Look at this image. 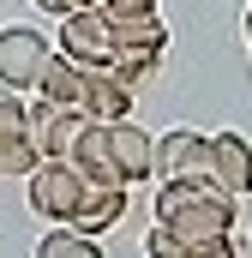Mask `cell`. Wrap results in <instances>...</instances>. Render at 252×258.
I'll return each mask as SVG.
<instances>
[{"mask_svg":"<svg viewBox=\"0 0 252 258\" xmlns=\"http://www.w3.org/2000/svg\"><path fill=\"white\" fill-rule=\"evenodd\" d=\"M156 228H168L174 240L234 234V198L198 180H156Z\"/></svg>","mask_w":252,"mask_h":258,"instance_id":"obj_1","label":"cell"},{"mask_svg":"<svg viewBox=\"0 0 252 258\" xmlns=\"http://www.w3.org/2000/svg\"><path fill=\"white\" fill-rule=\"evenodd\" d=\"M24 198H30V210H36L42 222L72 228L78 210H84V198H90V180L72 168V156H54V162H36V168L24 174Z\"/></svg>","mask_w":252,"mask_h":258,"instance_id":"obj_2","label":"cell"},{"mask_svg":"<svg viewBox=\"0 0 252 258\" xmlns=\"http://www.w3.org/2000/svg\"><path fill=\"white\" fill-rule=\"evenodd\" d=\"M168 54V24H162V12H150V18H114V60L108 72L120 78V84H144L156 66Z\"/></svg>","mask_w":252,"mask_h":258,"instance_id":"obj_3","label":"cell"},{"mask_svg":"<svg viewBox=\"0 0 252 258\" xmlns=\"http://www.w3.org/2000/svg\"><path fill=\"white\" fill-rule=\"evenodd\" d=\"M48 60H54L48 30H36V24H6L0 30V84L6 90H36Z\"/></svg>","mask_w":252,"mask_h":258,"instance_id":"obj_4","label":"cell"},{"mask_svg":"<svg viewBox=\"0 0 252 258\" xmlns=\"http://www.w3.org/2000/svg\"><path fill=\"white\" fill-rule=\"evenodd\" d=\"M54 24H60L54 30V48H60L66 60H78V66H108L114 60V18L102 6H78V12H66Z\"/></svg>","mask_w":252,"mask_h":258,"instance_id":"obj_5","label":"cell"},{"mask_svg":"<svg viewBox=\"0 0 252 258\" xmlns=\"http://www.w3.org/2000/svg\"><path fill=\"white\" fill-rule=\"evenodd\" d=\"M156 180H198V186H216V174H210V132L168 126L162 138H156Z\"/></svg>","mask_w":252,"mask_h":258,"instance_id":"obj_6","label":"cell"},{"mask_svg":"<svg viewBox=\"0 0 252 258\" xmlns=\"http://www.w3.org/2000/svg\"><path fill=\"white\" fill-rule=\"evenodd\" d=\"M78 126H84V114H78V108L48 102V96H36V102H30V144H36V156H42V162L72 156V138H78Z\"/></svg>","mask_w":252,"mask_h":258,"instance_id":"obj_7","label":"cell"},{"mask_svg":"<svg viewBox=\"0 0 252 258\" xmlns=\"http://www.w3.org/2000/svg\"><path fill=\"white\" fill-rule=\"evenodd\" d=\"M108 144H114V168H120L126 186L156 180V138L138 126L132 114H126V120H108Z\"/></svg>","mask_w":252,"mask_h":258,"instance_id":"obj_8","label":"cell"},{"mask_svg":"<svg viewBox=\"0 0 252 258\" xmlns=\"http://www.w3.org/2000/svg\"><path fill=\"white\" fill-rule=\"evenodd\" d=\"M210 174L228 198H252V144L240 132H210Z\"/></svg>","mask_w":252,"mask_h":258,"instance_id":"obj_9","label":"cell"},{"mask_svg":"<svg viewBox=\"0 0 252 258\" xmlns=\"http://www.w3.org/2000/svg\"><path fill=\"white\" fill-rule=\"evenodd\" d=\"M78 114H84V120H126V114H132V84H120L108 66H84Z\"/></svg>","mask_w":252,"mask_h":258,"instance_id":"obj_10","label":"cell"},{"mask_svg":"<svg viewBox=\"0 0 252 258\" xmlns=\"http://www.w3.org/2000/svg\"><path fill=\"white\" fill-rule=\"evenodd\" d=\"M126 210H132V186H90L84 198V210H78V234H108V228H120Z\"/></svg>","mask_w":252,"mask_h":258,"instance_id":"obj_11","label":"cell"},{"mask_svg":"<svg viewBox=\"0 0 252 258\" xmlns=\"http://www.w3.org/2000/svg\"><path fill=\"white\" fill-rule=\"evenodd\" d=\"M36 96H48V102H66V108H78V96H84V66L66 60L60 48H54V60L42 72V84H36Z\"/></svg>","mask_w":252,"mask_h":258,"instance_id":"obj_12","label":"cell"},{"mask_svg":"<svg viewBox=\"0 0 252 258\" xmlns=\"http://www.w3.org/2000/svg\"><path fill=\"white\" fill-rule=\"evenodd\" d=\"M36 258H102L96 234H78V228H48L36 240Z\"/></svg>","mask_w":252,"mask_h":258,"instance_id":"obj_13","label":"cell"},{"mask_svg":"<svg viewBox=\"0 0 252 258\" xmlns=\"http://www.w3.org/2000/svg\"><path fill=\"white\" fill-rule=\"evenodd\" d=\"M24 126H30L24 90H6V84H0V138H6V132H24Z\"/></svg>","mask_w":252,"mask_h":258,"instance_id":"obj_14","label":"cell"},{"mask_svg":"<svg viewBox=\"0 0 252 258\" xmlns=\"http://www.w3.org/2000/svg\"><path fill=\"white\" fill-rule=\"evenodd\" d=\"M102 12L108 18H150V12H162V0H102Z\"/></svg>","mask_w":252,"mask_h":258,"instance_id":"obj_15","label":"cell"},{"mask_svg":"<svg viewBox=\"0 0 252 258\" xmlns=\"http://www.w3.org/2000/svg\"><path fill=\"white\" fill-rule=\"evenodd\" d=\"M36 12H48V18H66V12H78V6H90V0H30Z\"/></svg>","mask_w":252,"mask_h":258,"instance_id":"obj_16","label":"cell"},{"mask_svg":"<svg viewBox=\"0 0 252 258\" xmlns=\"http://www.w3.org/2000/svg\"><path fill=\"white\" fill-rule=\"evenodd\" d=\"M90 6H102V0H90Z\"/></svg>","mask_w":252,"mask_h":258,"instance_id":"obj_17","label":"cell"}]
</instances>
